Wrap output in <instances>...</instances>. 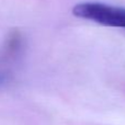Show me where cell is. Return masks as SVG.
<instances>
[{
    "instance_id": "6da1fadb",
    "label": "cell",
    "mask_w": 125,
    "mask_h": 125,
    "mask_svg": "<svg viewBox=\"0 0 125 125\" xmlns=\"http://www.w3.org/2000/svg\"><path fill=\"white\" fill-rule=\"evenodd\" d=\"M73 15L105 26L125 29V8L97 1L80 2L73 8Z\"/></svg>"
},
{
    "instance_id": "7a4b0ae2",
    "label": "cell",
    "mask_w": 125,
    "mask_h": 125,
    "mask_svg": "<svg viewBox=\"0 0 125 125\" xmlns=\"http://www.w3.org/2000/svg\"><path fill=\"white\" fill-rule=\"evenodd\" d=\"M3 79H4L3 76H2L1 73H0V83H2V82H3Z\"/></svg>"
}]
</instances>
